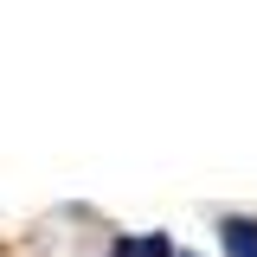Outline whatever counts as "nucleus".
I'll list each match as a JSON object with an SVG mask.
<instances>
[{"label":"nucleus","mask_w":257,"mask_h":257,"mask_svg":"<svg viewBox=\"0 0 257 257\" xmlns=\"http://www.w3.org/2000/svg\"><path fill=\"white\" fill-rule=\"evenodd\" d=\"M225 257H257V219H225Z\"/></svg>","instance_id":"f03ea898"},{"label":"nucleus","mask_w":257,"mask_h":257,"mask_svg":"<svg viewBox=\"0 0 257 257\" xmlns=\"http://www.w3.org/2000/svg\"><path fill=\"white\" fill-rule=\"evenodd\" d=\"M109 257H180V251L167 244V231H148V238H116Z\"/></svg>","instance_id":"f257e3e1"}]
</instances>
